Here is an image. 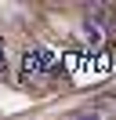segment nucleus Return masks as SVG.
Segmentation results:
<instances>
[{
  "label": "nucleus",
  "mask_w": 116,
  "mask_h": 120,
  "mask_svg": "<svg viewBox=\"0 0 116 120\" xmlns=\"http://www.w3.org/2000/svg\"><path fill=\"white\" fill-rule=\"evenodd\" d=\"M112 116H116V98H98L87 109H80L72 120H112Z\"/></svg>",
  "instance_id": "f257e3e1"
},
{
  "label": "nucleus",
  "mask_w": 116,
  "mask_h": 120,
  "mask_svg": "<svg viewBox=\"0 0 116 120\" xmlns=\"http://www.w3.org/2000/svg\"><path fill=\"white\" fill-rule=\"evenodd\" d=\"M80 37H83V44H87V47H102V40H105V29H102V26L83 22V33H80Z\"/></svg>",
  "instance_id": "f03ea898"
},
{
  "label": "nucleus",
  "mask_w": 116,
  "mask_h": 120,
  "mask_svg": "<svg viewBox=\"0 0 116 120\" xmlns=\"http://www.w3.org/2000/svg\"><path fill=\"white\" fill-rule=\"evenodd\" d=\"M87 22H91V26H109V22H112V18H109V8H105V4L87 8Z\"/></svg>",
  "instance_id": "7ed1b4c3"
}]
</instances>
